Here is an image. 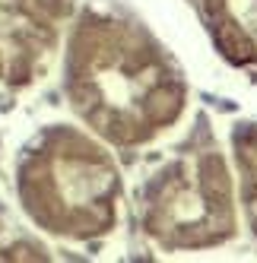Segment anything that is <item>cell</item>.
<instances>
[{
	"instance_id": "7a4b0ae2",
	"label": "cell",
	"mask_w": 257,
	"mask_h": 263,
	"mask_svg": "<svg viewBox=\"0 0 257 263\" xmlns=\"http://www.w3.org/2000/svg\"><path fill=\"white\" fill-rule=\"evenodd\" d=\"M20 200L39 229L86 241L118 219L121 175L99 143L70 127H51L20 165Z\"/></svg>"
},
{
	"instance_id": "8992f818",
	"label": "cell",
	"mask_w": 257,
	"mask_h": 263,
	"mask_svg": "<svg viewBox=\"0 0 257 263\" xmlns=\"http://www.w3.org/2000/svg\"><path fill=\"white\" fill-rule=\"evenodd\" d=\"M235 162H238V175H242L245 216L257 235V124H245L235 130Z\"/></svg>"
},
{
	"instance_id": "277c9868",
	"label": "cell",
	"mask_w": 257,
	"mask_h": 263,
	"mask_svg": "<svg viewBox=\"0 0 257 263\" xmlns=\"http://www.w3.org/2000/svg\"><path fill=\"white\" fill-rule=\"evenodd\" d=\"M64 16L67 0H0V86L23 89L45 77Z\"/></svg>"
},
{
	"instance_id": "5b68a950",
	"label": "cell",
	"mask_w": 257,
	"mask_h": 263,
	"mask_svg": "<svg viewBox=\"0 0 257 263\" xmlns=\"http://www.w3.org/2000/svg\"><path fill=\"white\" fill-rule=\"evenodd\" d=\"M213 42L232 64H257V0H200Z\"/></svg>"
},
{
	"instance_id": "3957f363",
	"label": "cell",
	"mask_w": 257,
	"mask_h": 263,
	"mask_svg": "<svg viewBox=\"0 0 257 263\" xmlns=\"http://www.w3.org/2000/svg\"><path fill=\"white\" fill-rule=\"evenodd\" d=\"M140 222L165 248H213L235 232L232 178L223 156L188 153L143 184Z\"/></svg>"
},
{
	"instance_id": "6da1fadb",
	"label": "cell",
	"mask_w": 257,
	"mask_h": 263,
	"mask_svg": "<svg viewBox=\"0 0 257 263\" xmlns=\"http://www.w3.org/2000/svg\"><path fill=\"white\" fill-rule=\"evenodd\" d=\"M67 96L102 140L140 146L178 121L185 80L146 29L112 13H86L70 39Z\"/></svg>"
}]
</instances>
